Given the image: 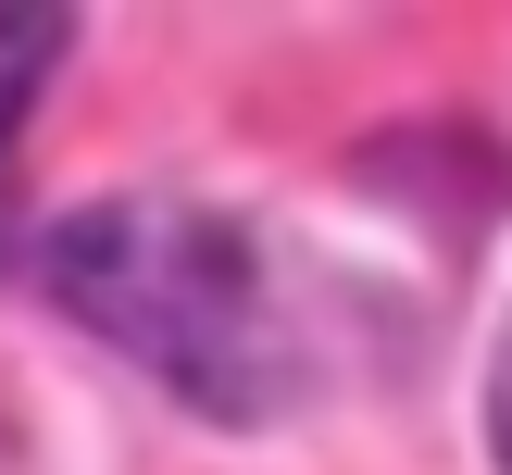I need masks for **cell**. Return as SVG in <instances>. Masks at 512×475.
Instances as JSON below:
<instances>
[{"mask_svg": "<svg viewBox=\"0 0 512 475\" xmlns=\"http://www.w3.org/2000/svg\"><path fill=\"white\" fill-rule=\"evenodd\" d=\"M63 300L88 325H113L125 350L175 375L200 400H250L238 363L263 350L250 325V250L225 238L213 213H175V200H125V213H88L63 238Z\"/></svg>", "mask_w": 512, "mask_h": 475, "instance_id": "6da1fadb", "label": "cell"}, {"mask_svg": "<svg viewBox=\"0 0 512 475\" xmlns=\"http://www.w3.org/2000/svg\"><path fill=\"white\" fill-rule=\"evenodd\" d=\"M50 63H63V13H0V138L25 125V100H38Z\"/></svg>", "mask_w": 512, "mask_h": 475, "instance_id": "7a4b0ae2", "label": "cell"}]
</instances>
